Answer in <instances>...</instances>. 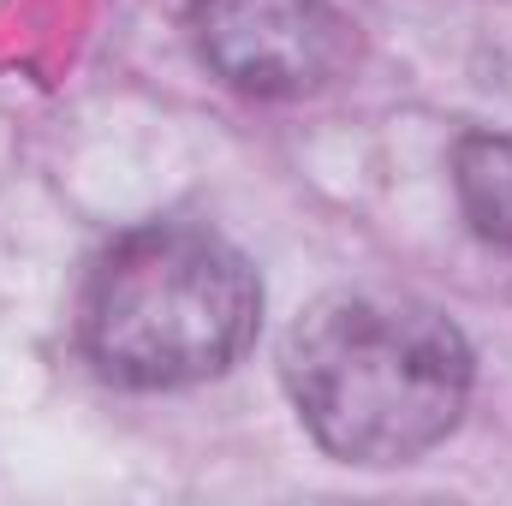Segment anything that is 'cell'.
Segmentation results:
<instances>
[{"label": "cell", "mask_w": 512, "mask_h": 506, "mask_svg": "<svg viewBox=\"0 0 512 506\" xmlns=\"http://www.w3.org/2000/svg\"><path fill=\"white\" fill-rule=\"evenodd\" d=\"M262 280L239 245L197 221L120 233L84 286V352L114 387L173 393L227 376L256 340Z\"/></svg>", "instance_id": "7a4b0ae2"}, {"label": "cell", "mask_w": 512, "mask_h": 506, "mask_svg": "<svg viewBox=\"0 0 512 506\" xmlns=\"http://www.w3.org/2000/svg\"><path fill=\"white\" fill-rule=\"evenodd\" d=\"M459 203L471 227L512 251V137H465L459 143Z\"/></svg>", "instance_id": "277c9868"}, {"label": "cell", "mask_w": 512, "mask_h": 506, "mask_svg": "<svg viewBox=\"0 0 512 506\" xmlns=\"http://www.w3.org/2000/svg\"><path fill=\"white\" fill-rule=\"evenodd\" d=\"M191 48L227 90L298 102L340 78L352 30L328 0H191Z\"/></svg>", "instance_id": "3957f363"}, {"label": "cell", "mask_w": 512, "mask_h": 506, "mask_svg": "<svg viewBox=\"0 0 512 506\" xmlns=\"http://www.w3.org/2000/svg\"><path fill=\"white\" fill-rule=\"evenodd\" d=\"M280 376L298 423L328 459L411 465L459 429L477 358L459 322L435 304L328 292L292 322Z\"/></svg>", "instance_id": "6da1fadb"}]
</instances>
